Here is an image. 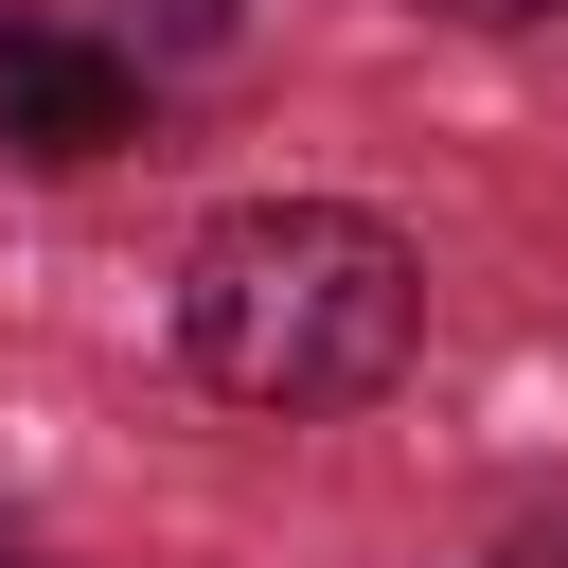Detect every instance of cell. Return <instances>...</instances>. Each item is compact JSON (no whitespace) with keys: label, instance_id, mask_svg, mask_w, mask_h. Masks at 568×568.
I'll return each instance as SVG.
<instances>
[{"label":"cell","instance_id":"obj_1","mask_svg":"<svg viewBox=\"0 0 568 568\" xmlns=\"http://www.w3.org/2000/svg\"><path fill=\"white\" fill-rule=\"evenodd\" d=\"M178 337H195V373L231 408H373L408 373V337H426V284L355 195H248V213L195 231Z\"/></svg>","mask_w":568,"mask_h":568},{"label":"cell","instance_id":"obj_2","mask_svg":"<svg viewBox=\"0 0 568 568\" xmlns=\"http://www.w3.org/2000/svg\"><path fill=\"white\" fill-rule=\"evenodd\" d=\"M124 124H142V71H124L106 36L0 0V142H18V160H106Z\"/></svg>","mask_w":568,"mask_h":568},{"label":"cell","instance_id":"obj_3","mask_svg":"<svg viewBox=\"0 0 568 568\" xmlns=\"http://www.w3.org/2000/svg\"><path fill=\"white\" fill-rule=\"evenodd\" d=\"M426 18H550V0H426Z\"/></svg>","mask_w":568,"mask_h":568},{"label":"cell","instance_id":"obj_4","mask_svg":"<svg viewBox=\"0 0 568 568\" xmlns=\"http://www.w3.org/2000/svg\"><path fill=\"white\" fill-rule=\"evenodd\" d=\"M0 568H18V550H0Z\"/></svg>","mask_w":568,"mask_h":568}]
</instances>
